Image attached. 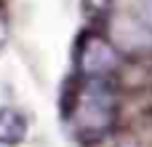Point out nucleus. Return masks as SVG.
Returning a JSON list of instances; mask_svg holds the SVG:
<instances>
[{"mask_svg": "<svg viewBox=\"0 0 152 147\" xmlns=\"http://www.w3.org/2000/svg\"><path fill=\"white\" fill-rule=\"evenodd\" d=\"M24 137H27V118L13 107H3L0 110V145H21Z\"/></svg>", "mask_w": 152, "mask_h": 147, "instance_id": "obj_4", "label": "nucleus"}, {"mask_svg": "<svg viewBox=\"0 0 152 147\" xmlns=\"http://www.w3.org/2000/svg\"><path fill=\"white\" fill-rule=\"evenodd\" d=\"M115 115H118V99L112 80L80 78L67 110L72 131L83 139H99L112 129Z\"/></svg>", "mask_w": 152, "mask_h": 147, "instance_id": "obj_1", "label": "nucleus"}, {"mask_svg": "<svg viewBox=\"0 0 152 147\" xmlns=\"http://www.w3.org/2000/svg\"><path fill=\"white\" fill-rule=\"evenodd\" d=\"M110 43L126 54L152 51V0H118L110 8Z\"/></svg>", "mask_w": 152, "mask_h": 147, "instance_id": "obj_2", "label": "nucleus"}, {"mask_svg": "<svg viewBox=\"0 0 152 147\" xmlns=\"http://www.w3.org/2000/svg\"><path fill=\"white\" fill-rule=\"evenodd\" d=\"M75 67L80 78H99L112 80V75L120 67V51L102 35L88 32L77 40L75 48Z\"/></svg>", "mask_w": 152, "mask_h": 147, "instance_id": "obj_3", "label": "nucleus"}]
</instances>
